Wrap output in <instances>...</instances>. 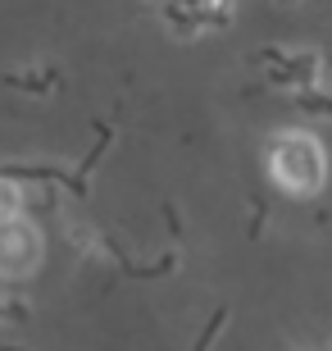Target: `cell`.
Segmentation results:
<instances>
[{"label":"cell","mask_w":332,"mask_h":351,"mask_svg":"<svg viewBox=\"0 0 332 351\" xmlns=\"http://www.w3.org/2000/svg\"><path fill=\"white\" fill-rule=\"evenodd\" d=\"M292 105L309 119H332V91L309 87V91H292Z\"/></svg>","instance_id":"5b68a950"},{"label":"cell","mask_w":332,"mask_h":351,"mask_svg":"<svg viewBox=\"0 0 332 351\" xmlns=\"http://www.w3.org/2000/svg\"><path fill=\"white\" fill-rule=\"evenodd\" d=\"M232 10L237 0H168L164 5V23L173 37H201V32H218L232 27Z\"/></svg>","instance_id":"3957f363"},{"label":"cell","mask_w":332,"mask_h":351,"mask_svg":"<svg viewBox=\"0 0 332 351\" xmlns=\"http://www.w3.org/2000/svg\"><path fill=\"white\" fill-rule=\"evenodd\" d=\"M255 64L264 69V78L273 87H296V91H309L319 87V51H282V46H264L255 55Z\"/></svg>","instance_id":"277c9868"},{"label":"cell","mask_w":332,"mask_h":351,"mask_svg":"<svg viewBox=\"0 0 332 351\" xmlns=\"http://www.w3.org/2000/svg\"><path fill=\"white\" fill-rule=\"evenodd\" d=\"M5 82L18 91H32V96H46V91H55V73H5Z\"/></svg>","instance_id":"8992f818"},{"label":"cell","mask_w":332,"mask_h":351,"mask_svg":"<svg viewBox=\"0 0 332 351\" xmlns=\"http://www.w3.org/2000/svg\"><path fill=\"white\" fill-rule=\"evenodd\" d=\"M18 210H23V192H18L14 182L0 178V219H14Z\"/></svg>","instance_id":"52a82bcc"},{"label":"cell","mask_w":332,"mask_h":351,"mask_svg":"<svg viewBox=\"0 0 332 351\" xmlns=\"http://www.w3.org/2000/svg\"><path fill=\"white\" fill-rule=\"evenodd\" d=\"M268 169L296 196H314L323 187V178H328L323 146L309 132H282L278 142H273V151H268Z\"/></svg>","instance_id":"6da1fadb"},{"label":"cell","mask_w":332,"mask_h":351,"mask_svg":"<svg viewBox=\"0 0 332 351\" xmlns=\"http://www.w3.org/2000/svg\"><path fill=\"white\" fill-rule=\"evenodd\" d=\"M41 233L37 223L14 215V219H0V278H27V274L41 265Z\"/></svg>","instance_id":"7a4b0ae2"}]
</instances>
